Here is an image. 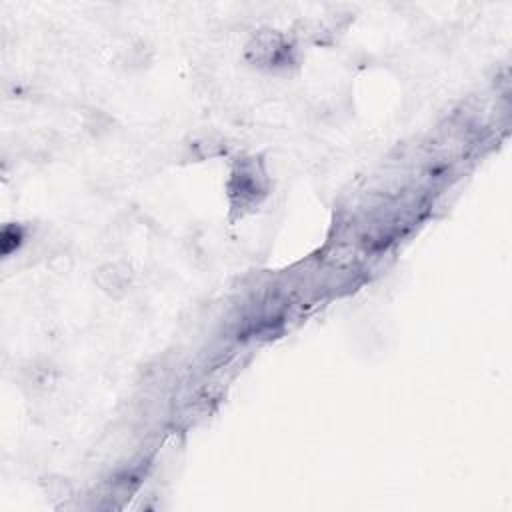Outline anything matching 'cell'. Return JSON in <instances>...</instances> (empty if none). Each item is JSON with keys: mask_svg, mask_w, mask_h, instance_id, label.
Masks as SVG:
<instances>
[{"mask_svg": "<svg viewBox=\"0 0 512 512\" xmlns=\"http://www.w3.org/2000/svg\"><path fill=\"white\" fill-rule=\"evenodd\" d=\"M230 194L238 202L240 208H246L254 202H258L264 192V174L258 168L256 162L244 160L236 166L230 180Z\"/></svg>", "mask_w": 512, "mask_h": 512, "instance_id": "obj_1", "label": "cell"}]
</instances>
